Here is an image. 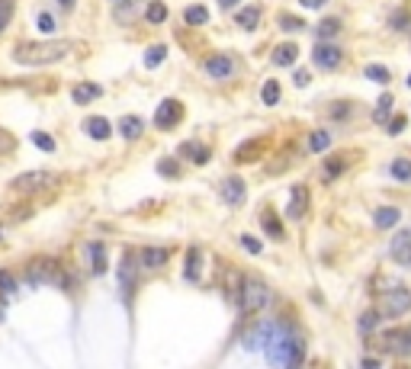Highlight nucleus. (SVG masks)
<instances>
[{"instance_id": "nucleus-29", "label": "nucleus", "mask_w": 411, "mask_h": 369, "mask_svg": "<svg viewBox=\"0 0 411 369\" xmlns=\"http://www.w3.org/2000/svg\"><path fill=\"white\" fill-rule=\"evenodd\" d=\"M315 33H319V42H335V35L341 33V19H337V17H325Z\"/></svg>"}, {"instance_id": "nucleus-27", "label": "nucleus", "mask_w": 411, "mask_h": 369, "mask_svg": "<svg viewBox=\"0 0 411 369\" xmlns=\"http://www.w3.org/2000/svg\"><path fill=\"white\" fill-rule=\"evenodd\" d=\"M184 23L186 26H206L209 23V10H206V3H190V7L184 10Z\"/></svg>"}, {"instance_id": "nucleus-7", "label": "nucleus", "mask_w": 411, "mask_h": 369, "mask_svg": "<svg viewBox=\"0 0 411 369\" xmlns=\"http://www.w3.org/2000/svg\"><path fill=\"white\" fill-rule=\"evenodd\" d=\"M135 279H138V257H135L132 251H126L122 254V261H119V286H122V299H126V305L132 302Z\"/></svg>"}, {"instance_id": "nucleus-13", "label": "nucleus", "mask_w": 411, "mask_h": 369, "mask_svg": "<svg viewBox=\"0 0 411 369\" xmlns=\"http://www.w3.org/2000/svg\"><path fill=\"white\" fill-rule=\"evenodd\" d=\"M389 257H392L395 263H402V267H411V228H405V231H398V235L392 238Z\"/></svg>"}, {"instance_id": "nucleus-44", "label": "nucleus", "mask_w": 411, "mask_h": 369, "mask_svg": "<svg viewBox=\"0 0 411 369\" xmlns=\"http://www.w3.org/2000/svg\"><path fill=\"white\" fill-rule=\"evenodd\" d=\"M0 293H3V295H10V299L17 295V279L10 277V273H0Z\"/></svg>"}, {"instance_id": "nucleus-42", "label": "nucleus", "mask_w": 411, "mask_h": 369, "mask_svg": "<svg viewBox=\"0 0 411 369\" xmlns=\"http://www.w3.org/2000/svg\"><path fill=\"white\" fill-rule=\"evenodd\" d=\"M33 142H35V148H42L45 154L55 151V138H51L49 132H33Z\"/></svg>"}, {"instance_id": "nucleus-31", "label": "nucleus", "mask_w": 411, "mask_h": 369, "mask_svg": "<svg viewBox=\"0 0 411 369\" xmlns=\"http://www.w3.org/2000/svg\"><path fill=\"white\" fill-rule=\"evenodd\" d=\"M305 148H309L312 154H321L331 148V135L325 132V129H315V132L309 135V142H305Z\"/></svg>"}, {"instance_id": "nucleus-34", "label": "nucleus", "mask_w": 411, "mask_h": 369, "mask_svg": "<svg viewBox=\"0 0 411 369\" xmlns=\"http://www.w3.org/2000/svg\"><path fill=\"white\" fill-rule=\"evenodd\" d=\"M389 174H392L395 180H402V183H408L411 180V158H395L392 164H389Z\"/></svg>"}, {"instance_id": "nucleus-14", "label": "nucleus", "mask_w": 411, "mask_h": 369, "mask_svg": "<svg viewBox=\"0 0 411 369\" xmlns=\"http://www.w3.org/2000/svg\"><path fill=\"white\" fill-rule=\"evenodd\" d=\"M135 257H138V267L142 270H161V267H168V261H170V247H145Z\"/></svg>"}, {"instance_id": "nucleus-50", "label": "nucleus", "mask_w": 411, "mask_h": 369, "mask_svg": "<svg viewBox=\"0 0 411 369\" xmlns=\"http://www.w3.org/2000/svg\"><path fill=\"white\" fill-rule=\"evenodd\" d=\"M299 3L309 7V10H321V7H325V0H299Z\"/></svg>"}, {"instance_id": "nucleus-16", "label": "nucleus", "mask_w": 411, "mask_h": 369, "mask_svg": "<svg viewBox=\"0 0 411 369\" xmlns=\"http://www.w3.org/2000/svg\"><path fill=\"white\" fill-rule=\"evenodd\" d=\"M264 151H267V138H248V142H241L235 148V161L238 164H251V161H257Z\"/></svg>"}, {"instance_id": "nucleus-4", "label": "nucleus", "mask_w": 411, "mask_h": 369, "mask_svg": "<svg viewBox=\"0 0 411 369\" xmlns=\"http://www.w3.org/2000/svg\"><path fill=\"white\" fill-rule=\"evenodd\" d=\"M26 273H29V283H33V286L51 283V286H58V289H71V270L61 267V263H58V261H51V257L33 261Z\"/></svg>"}, {"instance_id": "nucleus-41", "label": "nucleus", "mask_w": 411, "mask_h": 369, "mask_svg": "<svg viewBox=\"0 0 411 369\" xmlns=\"http://www.w3.org/2000/svg\"><path fill=\"white\" fill-rule=\"evenodd\" d=\"M331 119H337V122H347L350 119V113H353V103H331Z\"/></svg>"}, {"instance_id": "nucleus-53", "label": "nucleus", "mask_w": 411, "mask_h": 369, "mask_svg": "<svg viewBox=\"0 0 411 369\" xmlns=\"http://www.w3.org/2000/svg\"><path fill=\"white\" fill-rule=\"evenodd\" d=\"M58 3H61L65 10H74V3H77V0H58Z\"/></svg>"}, {"instance_id": "nucleus-8", "label": "nucleus", "mask_w": 411, "mask_h": 369, "mask_svg": "<svg viewBox=\"0 0 411 369\" xmlns=\"http://www.w3.org/2000/svg\"><path fill=\"white\" fill-rule=\"evenodd\" d=\"M202 71L209 77H216V81H228V77H235L238 61L232 55H225V51H218V55H209V58L202 61Z\"/></svg>"}, {"instance_id": "nucleus-5", "label": "nucleus", "mask_w": 411, "mask_h": 369, "mask_svg": "<svg viewBox=\"0 0 411 369\" xmlns=\"http://www.w3.org/2000/svg\"><path fill=\"white\" fill-rule=\"evenodd\" d=\"M376 311H379V318H402V315L411 311V293L395 286L392 293H386L382 299H379Z\"/></svg>"}, {"instance_id": "nucleus-51", "label": "nucleus", "mask_w": 411, "mask_h": 369, "mask_svg": "<svg viewBox=\"0 0 411 369\" xmlns=\"http://www.w3.org/2000/svg\"><path fill=\"white\" fill-rule=\"evenodd\" d=\"M296 84L305 87V84H309V74H305V71H296Z\"/></svg>"}, {"instance_id": "nucleus-46", "label": "nucleus", "mask_w": 411, "mask_h": 369, "mask_svg": "<svg viewBox=\"0 0 411 369\" xmlns=\"http://www.w3.org/2000/svg\"><path fill=\"white\" fill-rule=\"evenodd\" d=\"M35 26H39L42 33H55V19H51L49 13H39V17H35Z\"/></svg>"}, {"instance_id": "nucleus-15", "label": "nucleus", "mask_w": 411, "mask_h": 369, "mask_svg": "<svg viewBox=\"0 0 411 369\" xmlns=\"http://www.w3.org/2000/svg\"><path fill=\"white\" fill-rule=\"evenodd\" d=\"M309 212V186H293V193H289V206H286V215L293 218V222H299V218Z\"/></svg>"}, {"instance_id": "nucleus-23", "label": "nucleus", "mask_w": 411, "mask_h": 369, "mask_svg": "<svg viewBox=\"0 0 411 369\" xmlns=\"http://www.w3.org/2000/svg\"><path fill=\"white\" fill-rule=\"evenodd\" d=\"M84 132L90 135V138H97V142H106L109 135H113V126H109L103 116H90L84 122Z\"/></svg>"}, {"instance_id": "nucleus-30", "label": "nucleus", "mask_w": 411, "mask_h": 369, "mask_svg": "<svg viewBox=\"0 0 411 369\" xmlns=\"http://www.w3.org/2000/svg\"><path fill=\"white\" fill-rule=\"evenodd\" d=\"M379 321H382V318H379V311H376V309L363 311L360 318H357V331H360V337H369V334H373V331L379 327Z\"/></svg>"}, {"instance_id": "nucleus-38", "label": "nucleus", "mask_w": 411, "mask_h": 369, "mask_svg": "<svg viewBox=\"0 0 411 369\" xmlns=\"http://www.w3.org/2000/svg\"><path fill=\"white\" fill-rule=\"evenodd\" d=\"M164 58H168V45H152L145 51V67H158Z\"/></svg>"}, {"instance_id": "nucleus-35", "label": "nucleus", "mask_w": 411, "mask_h": 369, "mask_svg": "<svg viewBox=\"0 0 411 369\" xmlns=\"http://www.w3.org/2000/svg\"><path fill=\"white\" fill-rule=\"evenodd\" d=\"M392 93H382L379 97V103H376V109H373V122L376 126H386V116H389V109H392Z\"/></svg>"}, {"instance_id": "nucleus-36", "label": "nucleus", "mask_w": 411, "mask_h": 369, "mask_svg": "<svg viewBox=\"0 0 411 369\" xmlns=\"http://www.w3.org/2000/svg\"><path fill=\"white\" fill-rule=\"evenodd\" d=\"M277 23H280L283 33H303V29H305V19H299L296 13H280Z\"/></svg>"}, {"instance_id": "nucleus-24", "label": "nucleus", "mask_w": 411, "mask_h": 369, "mask_svg": "<svg viewBox=\"0 0 411 369\" xmlns=\"http://www.w3.org/2000/svg\"><path fill=\"white\" fill-rule=\"evenodd\" d=\"M398 218H402V212L395 209V206H382V209H376V215H373V225H376L379 231H386V228L398 225Z\"/></svg>"}, {"instance_id": "nucleus-43", "label": "nucleus", "mask_w": 411, "mask_h": 369, "mask_svg": "<svg viewBox=\"0 0 411 369\" xmlns=\"http://www.w3.org/2000/svg\"><path fill=\"white\" fill-rule=\"evenodd\" d=\"M13 7H17V0H0V33L7 29L10 17H13Z\"/></svg>"}, {"instance_id": "nucleus-22", "label": "nucleus", "mask_w": 411, "mask_h": 369, "mask_svg": "<svg viewBox=\"0 0 411 369\" xmlns=\"http://www.w3.org/2000/svg\"><path fill=\"white\" fill-rule=\"evenodd\" d=\"M184 277L190 279V283H196V279L202 277V251H200V247H190V251H186Z\"/></svg>"}, {"instance_id": "nucleus-17", "label": "nucleus", "mask_w": 411, "mask_h": 369, "mask_svg": "<svg viewBox=\"0 0 411 369\" xmlns=\"http://www.w3.org/2000/svg\"><path fill=\"white\" fill-rule=\"evenodd\" d=\"M244 180L238 174H232V177H225V183H222V199L228 202V206H241L244 202Z\"/></svg>"}, {"instance_id": "nucleus-1", "label": "nucleus", "mask_w": 411, "mask_h": 369, "mask_svg": "<svg viewBox=\"0 0 411 369\" xmlns=\"http://www.w3.org/2000/svg\"><path fill=\"white\" fill-rule=\"evenodd\" d=\"M264 350H267V363L273 369H303L305 363V341L293 325H280L277 321L273 337H270V344Z\"/></svg>"}, {"instance_id": "nucleus-2", "label": "nucleus", "mask_w": 411, "mask_h": 369, "mask_svg": "<svg viewBox=\"0 0 411 369\" xmlns=\"http://www.w3.org/2000/svg\"><path fill=\"white\" fill-rule=\"evenodd\" d=\"M71 45L67 42H55V39H33V42H19L13 49V61L23 67H42V65H51V61H61L67 55Z\"/></svg>"}, {"instance_id": "nucleus-26", "label": "nucleus", "mask_w": 411, "mask_h": 369, "mask_svg": "<svg viewBox=\"0 0 411 369\" xmlns=\"http://www.w3.org/2000/svg\"><path fill=\"white\" fill-rule=\"evenodd\" d=\"M71 97H74V103H77V106H84V103L100 100V97H103V87H100V84H77Z\"/></svg>"}, {"instance_id": "nucleus-11", "label": "nucleus", "mask_w": 411, "mask_h": 369, "mask_svg": "<svg viewBox=\"0 0 411 369\" xmlns=\"http://www.w3.org/2000/svg\"><path fill=\"white\" fill-rule=\"evenodd\" d=\"M312 58H315V65H319L321 71H335V67H341V61H344V51L337 49L335 42H319L312 49Z\"/></svg>"}, {"instance_id": "nucleus-9", "label": "nucleus", "mask_w": 411, "mask_h": 369, "mask_svg": "<svg viewBox=\"0 0 411 369\" xmlns=\"http://www.w3.org/2000/svg\"><path fill=\"white\" fill-rule=\"evenodd\" d=\"M273 337V321H257V325H248V331L241 334L244 350H264Z\"/></svg>"}, {"instance_id": "nucleus-55", "label": "nucleus", "mask_w": 411, "mask_h": 369, "mask_svg": "<svg viewBox=\"0 0 411 369\" xmlns=\"http://www.w3.org/2000/svg\"><path fill=\"white\" fill-rule=\"evenodd\" d=\"M113 3H119V0H113Z\"/></svg>"}, {"instance_id": "nucleus-52", "label": "nucleus", "mask_w": 411, "mask_h": 369, "mask_svg": "<svg viewBox=\"0 0 411 369\" xmlns=\"http://www.w3.org/2000/svg\"><path fill=\"white\" fill-rule=\"evenodd\" d=\"M238 3H241V0H218V7L222 10H232V7H238Z\"/></svg>"}, {"instance_id": "nucleus-33", "label": "nucleus", "mask_w": 411, "mask_h": 369, "mask_svg": "<svg viewBox=\"0 0 411 369\" xmlns=\"http://www.w3.org/2000/svg\"><path fill=\"white\" fill-rule=\"evenodd\" d=\"M145 19H148L152 26H161L164 19H168V3H164V0H152L148 10H145Z\"/></svg>"}, {"instance_id": "nucleus-18", "label": "nucleus", "mask_w": 411, "mask_h": 369, "mask_svg": "<svg viewBox=\"0 0 411 369\" xmlns=\"http://www.w3.org/2000/svg\"><path fill=\"white\" fill-rule=\"evenodd\" d=\"M350 154H335V158H328L325 164H321V180H337V177H344V170L350 167Z\"/></svg>"}, {"instance_id": "nucleus-39", "label": "nucleus", "mask_w": 411, "mask_h": 369, "mask_svg": "<svg viewBox=\"0 0 411 369\" xmlns=\"http://www.w3.org/2000/svg\"><path fill=\"white\" fill-rule=\"evenodd\" d=\"M158 174H161V177H168V180H177V177H180V161H177V158L158 161Z\"/></svg>"}, {"instance_id": "nucleus-47", "label": "nucleus", "mask_w": 411, "mask_h": 369, "mask_svg": "<svg viewBox=\"0 0 411 369\" xmlns=\"http://www.w3.org/2000/svg\"><path fill=\"white\" fill-rule=\"evenodd\" d=\"M405 126H408V119L405 116H392V122H389V135H402Z\"/></svg>"}, {"instance_id": "nucleus-32", "label": "nucleus", "mask_w": 411, "mask_h": 369, "mask_svg": "<svg viewBox=\"0 0 411 369\" xmlns=\"http://www.w3.org/2000/svg\"><path fill=\"white\" fill-rule=\"evenodd\" d=\"M235 23L241 26V29H257L260 7H241V10H238V17H235Z\"/></svg>"}, {"instance_id": "nucleus-12", "label": "nucleus", "mask_w": 411, "mask_h": 369, "mask_svg": "<svg viewBox=\"0 0 411 369\" xmlns=\"http://www.w3.org/2000/svg\"><path fill=\"white\" fill-rule=\"evenodd\" d=\"M51 183V177L45 174V170H29V174H23V177H13V190L17 193H23V196H29V193H39L42 186H49Z\"/></svg>"}, {"instance_id": "nucleus-28", "label": "nucleus", "mask_w": 411, "mask_h": 369, "mask_svg": "<svg viewBox=\"0 0 411 369\" xmlns=\"http://www.w3.org/2000/svg\"><path fill=\"white\" fill-rule=\"evenodd\" d=\"M260 225H264V231H267L273 241H283L286 238V231H283V225H280V218L273 215L270 209H264V215H260Z\"/></svg>"}, {"instance_id": "nucleus-25", "label": "nucleus", "mask_w": 411, "mask_h": 369, "mask_svg": "<svg viewBox=\"0 0 411 369\" xmlns=\"http://www.w3.org/2000/svg\"><path fill=\"white\" fill-rule=\"evenodd\" d=\"M119 132H122L126 142H138L145 132V122L138 116H126V119H119Z\"/></svg>"}, {"instance_id": "nucleus-54", "label": "nucleus", "mask_w": 411, "mask_h": 369, "mask_svg": "<svg viewBox=\"0 0 411 369\" xmlns=\"http://www.w3.org/2000/svg\"><path fill=\"white\" fill-rule=\"evenodd\" d=\"M405 84H408V87H411V74H408V77H405Z\"/></svg>"}, {"instance_id": "nucleus-20", "label": "nucleus", "mask_w": 411, "mask_h": 369, "mask_svg": "<svg viewBox=\"0 0 411 369\" xmlns=\"http://www.w3.org/2000/svg\"><path fill=\"white\" fill-rule=\"evenodd\" d=\"M87 261H90L93 277H103L106 273V244H100V241L87 244Z\"/></svg>"}, {"instance_id": "nucleus-21", "label": "nucleus", "mask_w": 411, "mask_h": 369, "mask_svg": "<svg viewBox=\"0 0 411 369\" xmlns=\"http://www.w3.org/2000/svg\"><path fill=\"white\" fill-rule=\"evenodd\" d=\"M180 154L190 158L193 164H209V161H212V148H209V145H200V142H184V145H180Z\"/></svg>"}, {"instance_id": "nucleus-40", "label": "nucleus", "mask_w": 411, "mask_h": 369, "mask_svg": "<svg viewBox=\"0 0 411 369\" xmlns=\"http://www.w3.org/2000/svg\"><path fill=\"white\" fill-rule=\"evenodd\" d=\"M363 74H366L369 81H376V84H389V81H392V71H389V67H382V65H369Z\"/></svg>"}, {"instance_id": "nucleus-37", "label": "nucleus", "mask_w": 411, "mask_h": 369, "mask_svg": "<svg viewBox=\"0 0 411 369\" xmlns=\"http://www.w3.org/2000/svg\"><path fill=\"white\" fill-rule=\"evenodd\" d=\"M260 100L267 103V106H277L280 103V81H264V90H260Z\"/></svg>"}, {"instance_id": "nucleus-45", "label": "nucleus", "mask_w": 411, "mask_h": 369, "mask_svg": "<svg viewBox=\"0 0 411 369\" xmlns=\"http://www.w3.org/2000/svg\"><path fill=\"white\" fill-rule=\"evenodd\" d=\"M241 247H244L248 254H260V251H264V244H260L254 235H241Z\"/></svg>"}, {"instance_id": "nucleus-49", "label": "nucleus", "mask_w": 411, "mask_h": 369, "mask_svg": "<svg viewBox=\"0 0 411 369\" xmlns=\"http://www.w3.org/2000/svg\"><path fill=\"white\" fill-rule=\"evenodd\" d=\"M360 369H382V363L373 360V356H366V360H360Z\"/></svg>"}, {"instance_id": "nucleus-6", "label": "nucleus", "mask_w": 411, "mask_h": 369, "mask_svg": "<svg viewBox=\"0 0 411 369\" xmlns=\"http://www.w3.org/2000/svg\"><path fill=\"white\" fill-rule=\"evenodd\" d=\"M379 350L392 356H408L411 353V327H392L379 334Z\"/></svg>"}, {"instance_id": "nucleus-3", "label": "nucleus", "mask_w": 411, "mask_h": 369, "mask_svg": "<svg viewBox=\"0 0 411 369\" xmlns=\"http://www.w3.org/2000/svg\"><path fill=\"white\" fill-rule=\"evenodd\" d=\"M273 302V289L257 277H241V289H238V309L244 315H257Z\"/></svg>"}, {"instance_id": "nucleus-48", "label": "nucleus", "mask_w": 411, "mask_h": 369, "mask_svg": "<svg viewBox=\"0 0 411 369\" xmlns=\"http://www.w3.org/2000/svg\"><path fill=\"white\" fill-rule=\"evenodd\" d=\"M405 17H408V13H405V10H398V13L392 17V29H405V26H408V19H405Z\"/></svg>"}, {"instance_id": "nucleus-19", "label": "nucleus", "mask_w": 411, "mask_h": 369, "mask_svg": "<svg viewBox=\"0 0 411 369\" xmlns=\"http://www.w3.org/2000/svg\"><path fill=\"white\" fill-rule=\"evenodd\" d=\"M296 58H299V45H296V42H280L277 49L270 51V61H273V67H293Z\"/></svg>"}, {"instance_id": "nucleus-10", "label": "nucleus", "mask_w": 411, "mask_h": 369, "mask_svg": "<svg viewBox=\"0 0 411 369\" xmlns=\"http://www.w3.org/2000/svg\"><path fill=\"white\" fill-rule=\"evenodd\" d=\"M180 119H184V103H180V100H164L158 106V113H154V129L170 132Z\"/></svg>"}]
</instances>
